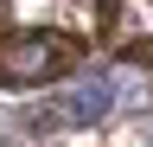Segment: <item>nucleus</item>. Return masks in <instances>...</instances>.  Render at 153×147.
I'll use <instances>...</instances> for the list:
<instances>
[{
	"label": "nucleus",
	"mask_w": 153,
	"mask_h": 147,
	"mask_svg": "<svg viewBox=\"0 0 153 147\" xmlns=\"http://www.w3.org/2000/svg\"><path fill=\"white\" fill-rule=\"evenodd\" d=\"M83 58H89V39H76L64 26H0V83L7 90L57 83Z\"/></svg>",
	"instance_id": "nucleus-1"
},
{
	"label": "nucleus",
	"mask_w": 153,
	"mask_h": 147,
	"mask_svg": "<svg viewBox=\"0 0 153 147\" xmlns=\"http://www.w3.org/2000/svg\"><path fill=\"white\" fill-rule=\"evenodd\" d=\"M121 64H140V70H153V39H128V45H121Z\"/></svg>",
	"instance_id": "nucleus-2"
}]
</instances>
